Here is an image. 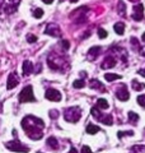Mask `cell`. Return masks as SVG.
Wrapping results in <instances>:
<instances>
[{
  "label": "cell",
  "mask_w": 145,
  "mask_h": 153,
  "mask_svg": "<svg viewBox=\"0 0 145 153\" xmlns=\"http://www.w3.org/2000/svg\"><path fill=\"white\" fill-rule=\"evenodd\" d=\"M32 71H33V64L31 63V61L26 60L23 63V74L24 75H30Z\"/></svg>",
  "instance_id": "cell-14"
},
{
  "label": "cell",
  "mask_w": 145,
  "mask_h": 153,
  "mask_svg": "<svg viewBox=\"0 0 145 153\" xmlns=\"http://www.w3.org/2000/svg\"><path fill=\"white\" fill-rule=\"evenodd\" d=\"M115 65H116V59L115 57L113 56H106L102 65H101V68L102 69H111V68H113Z\"/></svg>",
  "instance_id": "cell-11"
},
{
  "label": "cell",
  "mask_w": 145,
  "mask_h": 153,
  "mask_svg": "<svg viewBox=\"0 0 145 153\" xmlns=\"http://www.w3.org/2000/svg\"><path fill=\"white\" fill-rule=\"evenodd\" d=\"M115 32L117 33V35H124V31H125V23L124 22H118L115 25Z\"/></svg>",
  "instance_id": "cell-16"
},
{
  "label": "cell",
  "mask_w": 145,
  "mask_h": 153,
  "mask_svg": "<svg viewBox=\"0 0 145 153\" xmlns=\"http://www.w3.org/2000/svg\"><path fill=\"white\" fill-rule=\"evenodd\" d=\"M81 153H92V149L88 146H84L83 148H81Z\"/></svg>",
  "instance_id": "cell-31"
},
{
  "label": "cell",
  "mask_w": 145,
  "mask_h": 153,
  "mask_svg": "<svg viewBox=\"0 0 145 153\" xmlns=\"http://www.w3.org/2000/svg\"><path fill=\"white\" fill-rule=\"evenodd\" d=\"M38 153H40V152H38Z\"/></svg>",
  "instance_id": "cell-39"
},
{
  "label": "cell",
  "mask_w": 145,
  "mask_h": 153,
  "mask_svg": "<svg viewBox=\"0 0 145 153\" xmlns=\"http://www.w3.org/2000/svg\"><path fill=\"white\" fill-rule=\"evenodd\" d=\"M80 116H81V111H80V108L76 107V106L69 107V108H66L64 111V119L67 123H76V121H79Z\"/></svg>",
  "instance_id": "cell-2"
},
{
  "label": "cell",
  "mask_w": 145,
  "mask_h": 153,
  "mask_svg": "<svg viewBox=\"0 0 145 153\" xmlns=\"http://www.w3.org/2000/svg\"><path fill=\"white\" fill-rule=\"evenodd\" d=\"M127 115H129V123L130 124H134V125H135V124L138 123V120H139V115L132 112V111H130Z\"/></svg>",
  "instance_id": "cell-18"
},
{
  "label": "cell",
  "mask_w": 145,
  "mask_h": 153,
  "mask_svg": "<svg viewBox=\"0 0 145 153\" xmlns=\"http://www.w3.org/2000/svg\"><path fill=\"white\" fill-rule=\"evenodd\" d=\"M57 116H59V112H57L56 110H51L50 111V117L51 119H57Z\"/></svg>",
  "instance_id": "cell-29"
},
{
  "label": "cell",
  "mask_w": 145,
  "mask_h": 153,
  "mask_svg": "<svg viewBox=\"0 0 145 153\" xmlns=\"http://www.w3.org/2000/svg\"><path fill=\"white\" fill-rule=\"evenodd\" d=\"M92 115L98 120L99 123H103V124H107V125H112V123H113V120H112V116L111 115H104V114H102V112H99V108L98 107H93L92 108Z\"/></svg>",
  "instance_id": "cell-5"
},
{
  "label": "cell",
  "mask_w": 145,
  "mask_h": 153,
  "mask_svg": "<svg viewBox=\"0 0 145 153\" xmlns=\"http://www.w3.org/2000/svg\"><path fill=\"white\" fill-rule=\"evenodd\" d=\"M125 10H126V5L124 4V1H118V13L121 16H125Z\"/></svg>",
  "instance_id": "cell-24"
},
{
  "label": "cell",
  "mask_w": 145,
  "mask_h": 153,
  "mask_svg": "<svg viewBox=\"0 0 145 153\" xmlns=\"http://www.w3.org/2000/svg\"><path fill=\"white\" fill-rule=\"evenodd\" d=\"M43 3H46V4H51L52 1H54V0H42Z\"/></svg>",
  "instance_id": "cell-35"
},
{
  "label": "cell",
  "mask_w": 145,
  "mask_h": 153,
  "mask_svg": "<svg viewBox=\"0 0 145 153\" xmlns=\"http://www.w3.org/2000/svg\"><path fill=\"white\" fill-rule=\"evenodd\" d=\"M139 74L143 75V76H145V69H140V70H139Z\"/></svg>",
  "instance_id": "cell-33"
},
{
  "label": "cell",
  "mask_w": 145,
  "mask_h": 153,
  "mask_svg": "<svg viewBox=\"0 0 145 153\" xmlns=\"http://www.w3.org/2000/svg\"><path fill=\"white\" fill-rule=\"evenodd\" d=\"M5 147L8 148V149H10L13 152H18V153H27L28 151H30V148L26 147L23 143H21L19 140L8 142V143H5Z\"/></svg>",
  "instance_id": "cell-4"
},
{
  "label": "cell",
  "mask_w": 145,
  "mask_h": 153,
  "mask_svg": "<svg viewBox=\"0 0 145 153\" xmlns=\"http://www.w3.org/2000/svg\"><path fill=\"white\" fill-rule=\"evenodd\" d=\"M19 84V76L16 71H12L9 74V78H8V83H7V88L8 89H13L14 87H17Z\"/></svg>",
  "instance_id": "cell-8"
},
{
  "label": "cell",
  "mask_w": 145,
  "mask_h": 153,
  "mask_svg": "<svg viewBox=\"0 0 145 153\" xmlns=\"http://www.w3.org/2000/svg\"><path fill=\"white\" fill-rule=\"evenodd\" d=\"M99 130H101L99 126L93 125V124H89V125L87 126V133L88 134H95V133H98Z\"/></svg>",
  "instance_id": "cell-19"
},
{
  "label": "cell",
  "mask_w": 145,
  "mask_h": 153,
  "mask_svg": "<svg viewBox=\"0 0 145 153\" xmlns=\"http://www.w3.org/2000/svg\"><path fill=\"white\" fill-rule=\"evenodd\" d=\"M97 107H98L99 110H107V108H108V102H107V100L99 98L98 101H97Z\"/></svg>",
  "instance_id": "cell-17"
},
{
  "label": "cell",
  "mask_w": 145,
  "mask_h": 153,
  "mask_svg": "<svg viewBox=\"0 0 145 153\" xmlns=\"http://www.w3.org/2000/svg\"><path fill=\"white\" fill-rule=\"evenodd\" d=\"M104 79L107 80V82H112V80H116V79H121V75L107 73V74H104Z\"/></svg>",
  "instance_id": "cell-20"
},
{
  "label": "cell",
  "mask_w": 145,
  "mask_h": 153,
  "mask_svg": "<svg viewBox=\"0 0 145 153\" xmlns=\"http://www.w3.org/2000/svg\"><path fill=\"white\" fill-rule=\"evenodd\" d=\"M61 45H62V47H64L65 50H67L70 47V45H69V42H67L66 40H64V41H61Z\"/></svg>",
  "instance_id": "cell-32"
},
{
  "label": "cell",
  "mask_w": 145,
  "mask_h": 153,
  "mask_svg": "<svg viewBox=\"0 0 145 153\" xmlns=\"http://www.w3.org/2000/svg\"><path fill=\"white\" fill-rule=\"evenodd\" d=\"M99 51H101V47L99 46H95V47H92V49L88 51V59L89 60H94L97 56L99 55Z\"/></svg>",
  "instance_id": "cell-13"
},
{
  "label": "cell",
  "mask_w": 145,
  "mask_h": 153,
  "mask_svg": "<svg viewBox=\"0 0 145 153\" xmlns=\"http://www.w3.org/2000/svg\"><path fill=\"white\" fill-rule=\"evenodd\" d=\"M138 103H139L141 107H145V94L139 96V97H138Z\"/></svg>",
  "instance_id": "cell-27"
},
{
  "label": "cell",
  "mask_w": 145,
  "mask_h": 153,
  "mask_svg": "<svg viewBox=\"0 0 145 153\" xmlns=\"http://www.w3.org/2000/svg\"><path fill=\"white\" fill-rule=\"evenodd\" d=\"M85 85V82L83 79H78V80H75L74 83H72V87L74 88H83Z\"/></svg>",
  "instance_id": "cell-23"
},
{
  "label": "cell",
  "mask_w": 145,
  "mask_h": 153,
  "mask_svg": "<svg viewBox=\"0 0 145 153\" xmlns=\"http://www.w3.org/2000/svg\"><path fill=\"white\" fill-rule=\"evenodd\" d=\"M143 41H144V42H145V32H144V33H143Z\"/></svg>",
  "instance_id": "cell-36"
},
{
  "label": "cell",
  "mask_w": 145,
  "mask_h": 153,
  "mask_svg": "<svg viewBox=\"0 0 145 153\" xmlns=\"http://www.w3.org/2000/svg\"><path fill=\"white\" fill-rule=\"evenodd\" d=\"M45 97H46L47 100H50V101H55V102H57V101H60V100H61V93L59 92V91L50 88V89H47V91H46Z\"/></svg>",
  "instance_id": "cell-7"
},
{
  "label": "cell",
  "mask_w": 145,
  "mask_h": 153,
  "mask_svg": "<svg viewBox=\"0 0 145 153\" xmlns=\"http://www.w3.org/2000/svg\"><path fill=\"white\" fill-rule=\"evenodd\" d=\"M69 153H78V151H76V149H75V148H74V147H72V148H71V149H70V152H69Z\"/></svg>",
  "instance_id": "cell-34"
},
{
  "label": "cell",
  "mask_w": 145,
  "mask_h": 153,
  "mask_svg": "<svg viewBox=\"0 0 145 153\" xmlns=\"http://www.w3.org/2000/svg\"><path fill=\"white\" fill-rule=\"evenodd\" d=\"M124 135H134V131H118V134H117V137L118 138H122Z\"/></svg>",
  "instance_id": "cell-28"
},
{
  "label": "cell",
  "mask_w": 145,
  "mask_h": 153,
  "mask_svg": "<svg viewBox=\"0 0 145 153\" xmlns=\"http://www.w3.org/2000/svg\"><path fill=\"white\" fill-rule=\"evenodd\" d=\"M116 97H117L120 101H127L130 98V93H129L127 87L125 84H121L118 87V89L116 91Z\"/></svg>",
  "instance_id": "cell-6"
},
{
  "label": "cell",
  "mask_w": 145,
  "mask_h": 153,
  "mask_svg": "<svg viewBox=\"0 0 145 153\" xmlns=\"http://www.w3.org/2000/svg\"><path fill=\"white\" fill-rule=\"evenodd\" d=\"M33 101H36L35 94H33V88L32 85H27L19 93V102L26 103V102H33Z\"/></svg>",
  "instance_id": "cell-3"
},
{
  "label": "cell",
  "mask_w": 145,
  "mask_h": 153,
  "mask_svg": "<svg viewBox=\"0 0 145 153\" xmlns=\"http://www.w3.org/2000/svg\"><path fill=\"white\" fill-rule=\"evenodd\" d=\"M70 1H71V3H76V1H78V0H70Z\"/></svg>",
  "instance_id": "cell-37"
},
{
  "label": "cell",
  "mask_w": 145,
  "mask_h": 153,
  "mask_svg": "<svg viewBox=\"0 0 145 153\" xmlns=\"http://www.w3.org/2000/svg\"><path fill=\"white\" fill-rule=\"evenodd\" d=\"M107 35H108L107 31L103 30V28H99V30H98V37L99 38H106V37H107Z\"/></svg>",
  "instance_id": "cell-26"
},
{
  "label": "cell",
  "mask_w": 145,
  "mask_h": 153,
  "mask_svg": "<svg viewBox=\"0 0 145 153\" xmlns=\"http://www.w3.org/2000/svg\"><path fill=\"white\" fill-rule=\"evenodd\" d=\"M43 16V10H42V9H40V8H37L36 9V10L35 12H33V17H35V18H41Z\"/></svg>",
  "instance_id": "cell-25"
},
{
  "label": "cell",
  "mask_w": 145,
  "mask_h": 153,
  "mask_svg": "<svg viewBox=\"0 0 145 153\" xmlns=\"http://www.w3.org/2000/svg\"><path fill=\"white\" fill-rule=\"evenodd\" d=\"M47 146L52 148V149H59V143H57V139L55 137H50L47 139Z\"/></svg>",
  "instance_id": "cell-15"
},
{
  "label": "cell",
  "mask_w": 145,
  "mask_h": 153,
  "mask_svg": "<svg viewBox=\"0 0 145 153\" xmlns=\"http://www.w3.org/2000/svg\"><path fill=\"white\" fill-rule=\"evenodd\" d=\"M46 35H50V36H54V37H59L61 35V31L57 25H54V23H51V25H48L46 27V31H45Z\"/></svg>",
  "instance_id": "cell-10"
},
{
  "label": "cell",
  "mask_w": 145,
  "mask_h": 153,
  "mask_svg": "<svg viewBox=\"0 0 145 153\" xmlns=\"http://www.w3.org/2000/svg\"><path fill=\"white\" fill-rule=\"evenodd\" d=\"M27 40H28V42L33 44V42H36V41H37V37H36V36H33V35H28V36H27Z\"/></svg>",
  "instance_id": "cell-30"
},
{
  "label": "cell",
  "mask_w": 145,
  "mask_h": 153,
  "mask_svg": "<svg viewBox=\"0 0 145 153\" xmlns=\"http://www.w3.org/2000/svg\"><path fill=\"white\" fill-rule=\"evenodd\" d=\"M144 18V5L143 4H138V5L134 7V14H132V19L134 21H141Z\"/></svg>",
  "instance_id": "cell-9"
},
{
  "label": "cell",
  "mask_w": 145,
  "mask_h": 153,
  "mask_svg": "<svg viewBox=\"0 0 145 153\" xmlns=\"http://www.w3.org/2000/svg\"><path fill=\"white\" fill-rule=\"evenodd\" d=\"M131 151L134 153H145V146L143 144H136V146H134L131 148Z\"/></svg>",
  "instance_id": "cell-22"
},
{
  "label": "cell",
  "mask_w": 145,
  "mask_h": 153,
  "mask_svg": "<svg viewBox=\"0 0 145 153\" xmlns=\"http://www.w3.org/2000/svg\"><path fill=\"white\" fill-rule=\"evenodd\" d=\"M89 87L95 91H104V85L101 83L98 79H92L89 82Z\"/></svg>",
  "instance_id": "cell-12"
},
{
  "label": "cell",
  "mask_w": 145,
  "mask_h": 153,
  "mask_svg": "<svg viewBox=\"0 0 145 153\" xmlns=\"http://www.w3.org/2000/svg\"><path fill=\"white\" fill-rule=\"evenodd\" d=\"M22 128L26 130L27 135L33 140H38L43 137L42 129L45 128V123L32 115H28L22 120Z\"/></svg>",
  "instance_id": "cell-1"
},
{
  "label": "cell",
  "mask_w": 145,
  "mask_h": 153,
  "mask_svg": "<svg viewBox=\"0 0 145 153\" xmlns=\"http://www.w3.org/2000/svg\"><path fill=\"white\" fill-rule=\"evenodd\" d=\"M132 88L136 91V92H139V91H143L145 88V84L144 83H139L138 80H132Z\"/></svg>",
  "instance_id": "cell-21"
},
{
  "label": "cell",
  "mask_w": 145,
  "mask_h": 153,
  "mask_svg": "<svg viewBox=\"0 0 145 153\" xmlns=\"http://www.w3.org/2000/svg\"><path fill=\"white\" fill-rule=\"evenodd\" d=\"M130 1H139V0H130Z\"/></svg>",
  "instance_id": "cell-38"
}]
</instances>
